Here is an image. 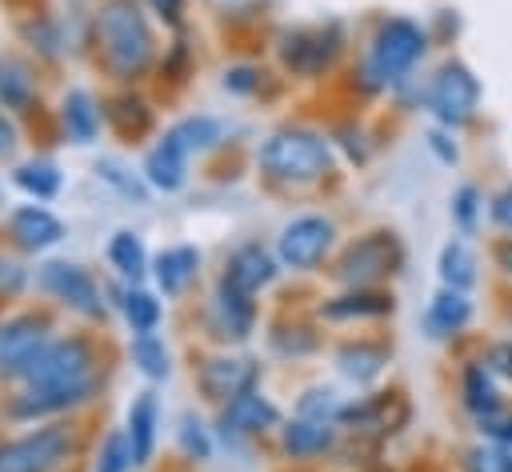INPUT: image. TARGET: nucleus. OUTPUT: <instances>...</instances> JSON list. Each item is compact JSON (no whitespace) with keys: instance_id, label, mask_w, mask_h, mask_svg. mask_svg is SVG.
Masks as SVG:
<instances>
[{"instance_id":"4468645a","label":"nucleus","mask_w":512,"mask_h":472,"mask_svg":"<svg viewBox=\"0 0 512 472\" xmlns=\"http://www.w3.org/2000/svg\"><path fill=\"white\" fill-rule=\"evenodd\" d=\"M224 280L252 296V292H260V288H268L276 280V260L260 244H240L224 264Z\"/></svg>"},{"instance_id":"f03ea898","label":"nucleus","mask_w":512,"mask_h":472,"mask_svg":"<svg viewBox=\"0 0 512 472\" xmlns=\"http://www.w3.org/2000/svg\"><path fill=\"white\" fill-rule=\"evenodd\" d=\"M104 64L116 76H140L152 60V32L132 0H112L96 20Z\"/></svg>"},{"instance_id":"e433bc0d","label":"nucleus","mask_w":512,"mask_h":472,"mask_svg":"<svg viewBox=\"0 0 512 472\" xmlns=\"http://www.w3.org/2000/svg\"><path fill=\"white\" fill-rule=\"evenodd\" d=\"M300 416H308V420H336L340 416V396L332 388H308L300 396Z\"/></svg>"},{"instance_id":"09e8293b","label":"nucleus","mask_w":512,"mask_h":472,"mask_svg":"<svg viewBox=\"0 0 512 472\" xmlns=\"http://www.w3.org/2000/svg\"><path fill=\"white\" fill-rule=\"evenodd\" d=\"M156 8H160V16H168V20H180V0H152Z\"/></svg>"},{"instance_id":"37998d69","label":"nucleus","mask_w":512,"mask_h":472,"mask_svg":"<svg viewBox=\"0 0 512 472\" xmlns=\"http://www.w3.org/2000/svg\"><path fill=\"white\" fill-rule=\"evenodd\" d=\"M488 368H492L496 376L512 380V340H500V344L488 348Z\"/></svg>"},{"instance_id":"a878e982","label":"nucleus","mask_w":512,"mask_h":472,"mask_svg":"<svg viewBox=\"0 0 512 472\" xmlns=\"http://www.w3.org/2000/svg\"><path fill=\"white\" fill-rule=\"evenodd\" d=\"M60 116H64V128H68V136H72L76 144L96 140V132H100V108H96V100H92L84 88H72V92L64 96Z\"/></svg>"},{"instance_id":"b1692460","label":"nucleus","mask_w":512,"mask_h":472,"mask_svg":"<svg viewBox=\"0 0 512 472\" xmlns=\"http://www.w3.org/2000/svg\"><path fill=\"white\" fill-rule=\"evenodd\" d=\"M332 436H336V424H332V420L296 416V420L280 432V448H284L288 456H320L324 448H332Z\"/></svg>"},{"instance_id":"9d476101","label":"nucleus","mask_w":512,"mask_h":472,"mask_svg":"<svg viewBox=\"0 0 512 472\" xmlns=\"http://www.w3.org/2000/svg\"><path fill=\"white\" fill-rule=\"evenodd\" d=\"M276 404L260 392V388H248V392H240V396H232V400H224V408H220V436L228 440H236V436H260L264 428H272L276 424Z\"/></svg>"},{"instance_id":"aec40b11","label":"nucleus","mask_w":512,"mask_h":472,"mask_svg":"<svg viewBox=\"0 0 512 472\" xmlns=\"http://www.w3.org/2000/svg\"><path fill=\"white\" fill-rule=\"evenodd\" d=\"M460 396H464V408L480 420L488 412H500V388H496V372L488 368V360H468L464 372H460Z\"/></svg>"},{"instance_id":"c756f323","label":"nucleus","mask_w":512,"mask_h":472,"mask_svg":"<svg viewBox=\"0 0 512 472\" xmlns=\"http://www.w3.org/2000/svg\"><path fill=\"white\" fill-rule=\"evenodd\" d=\"M12 180H16V188H24V192L36 196V200H48V196L60 192V172H56L52 160H24V164L12 172Z\"/></svg>"},{"instance_id":"79ce46f5","label":"nucleus","mask_w":512,"mask_h":472,"mask_svg":"<svg viewBox=\"0 0 512 472\" xmlns=\"http://www.w3.org/2000/svg\"><path fill=\"white\" fill-rule=\"evenodd\" d=\"M448 132H452V128H448ZM448 132H440V128H436V132H428V148L436 152V160H440V164H456V160H460V148L452 144V136H448Z\"/></svg>"},{"instance_id":"8fccbe9b","label":"nucleus","mask_w":512,"mask_h":472,"mask_svg":"<svg viewBox=\"0 0 512 472\" xmlns=\"http://www.w3.org/2000/svg\"><path fill=\"white\" fill-rule=\"evenodd\" d=\"M496 256H500L504 272H512V240H508V244H500V248H496Z\"/></svg>"},{"instance_id":"ea45409f","label":"nucleus","mask_w":512,"mask_h":472,"mask_svg":"<svg viewBox=\"0 0 512 472\" xmlns=\"http://www.w3.org/2000/svg\"><path fill=\"white\" fill-rule=\"evenodd\" d=\"M288 332H292V336H284V328H280V332H272V348H276L280 356H304V352H312V348H316V336H312L308 328H300V324H296V328H288Z\"/></svg>"},{"instance_id":"dca6fc26","label":"nucleus","mask_w":512,"mask_h":472,"mask_svg":"<svg viewBox=\"0 0 512 472\" xmlns=\"http://www.w3.org/2000/svg\"><path fill=\"white\" fill-rule=\"evenodd\" d=\"M144 180H148L152 188H160V192L184 188V180H188V152H184L168 132H164L160 144L148 148V156H144Z\"/></svg>"},{"instance_id":"0eeeda50","label":"nucleus","mask_w":512,"mask_h":472,"mask_svg":"<svg viewBox=\"0 0 512 472\" xmlns=\"http://www.w3.org/2000/svg\"><path fill=\"white\" fill-rule=\"evenodd\" d=\"M72 448V432L60 424H44L24 432L20 440L0 444V472H52Z\"/></svg>"},{"instance_id":"393cba45","label":"nucleus","mask_w":512,"mask_h":472,"mask_svg":"<svg viewBox=\"0 0 512 472\" xmlns=\"http://www.w3.org/2000/svg\"><path fill=\"white\" fill-rule=\"evenodd\" d=\"M392 312V296L372 292V288H352L328 304H320L324 320H364V316H388Z\"/></svg>"},{"instance_id":"7ed1b4c3","label":"nucleus","mask_w":512,"mask_h":472,"mask_svg":"<svg viewBox=\"0 0 512 472\" xmlns=\"http://www.w3.org/2000/svg\"><path fill=\"white\" fill-rule=\"evenodd\" d=\"M424 48H428V32L416 20H404V16L384 20L372 36L368 64H364L368 88H388L392 80H404L412 64L424 56Z\"/></svg>"},{"instance_id":"2f4dec72","label":"nucleus","mask_w":512,"mask_h":472,"mask_svg":"<svg viewBox=\"0 0 512 472\" xmlns=\"http://www.w3.org/2000/svg\"><path fill=\"white\" fill-rule=\"evenodd\" d=\"M124 316H128V324H132L136 336L156 332V324H160V300L152 292H144V288H128L124 292Z\"/></svg>"},{"instance_id":"1a4fd4ad","label":"nucleus","mask_w":512,"mask_h":472,"mask_svg":"<svg viewBox=\"0 0 512 472\" xmlns=\"http://www.w3.org/2000/svg\"><path fill=\"white\" fill-rule=\"evenodd\" d=\"M40 284H44V292H52L60 304H68V308L80 312V316H100V312H104L100 288H96V280H92L80 264L52 260V264L40 268Z\"/></svg>"},{"instance_id":"7c9ffc66","label":"nucleus","mask_w":512,"mask_h":472,"mask_svg":"<svg viewBox=\"0 0 512 472\" xmlns=\"http://www.w3.org/2000/svg\"><path fill=\"white\" fill-rule=\"evenodd\" d=\"M132 360H136V368L148 376V380H164L168 376V348H164V340L156 336V332H144V336H136L132 340Z\"/></svg>"},{"instance_id":"39448f33","label":"nucleus","mask_w":512,"mask_h":472,"mask_svg":"<svg viewBox=\"0 0 512 472\" xmlns=\"http://www.w3.org/2000/svg\"><path fill=\"white\" fill-rule=\"evenodd\" d=\"M428 108L444 128L468 124L480 108V80L472 76V68L460 64V60L440 64V72L428 84Z\"/></svg>"},{"instance_id":"423d86ee","label":"nucleus","mask_w":512,"mask_h":472,"mask_svg":"<svg viewBox=\"0 0 512 472\" xmlns=\"http://www.w3.org/2000/svg\"><path fill=\"white\" fill-rule=\"evenodd\" d=\"M20 376L28 380V388H36V384H80V380H92V348L80 336L48 340Z\"/></svg>"},{"instance_id":"a211bd4d","label":"nucleus","mask_w":512,"mask_h":472,"mask_svg":"<svg viewBox=\"0 0 512 472\" xmlns=\"http://www.w3.org/2000/svg\"><path fill=\"white\" fill-rule=\"evenodd\" d=\"M12 236H16V244H20V248L40 252V248L60 244L64 224H60L48 208H40V204H20V208L12 212Z\"/></svg>"},{"instance_id":"58836bf2","label":"nucleus","mask_w":512,"mask_h":472,"mask_svg":"<svg viewBox=\"0 0 512 472\" xmlns=\"http://www.w3.org/2000/svg\"><path fill=\"white\" fill-rule=\"evenodd\" d=\"M96 172H100V180H104V184H112V188H116V192H124L128 200H144L140 180H136L132 172H124L116 160H100V164H96Z\"/></svg>"},{"instance_id":"20e7f679","label":"nucleus","mask_w":512,"mask_h":472,"mask_svg":"<svg viewBox=\"0 0 512 472\" xmlns=\"http://www.w3.org/2000/svg\"><path fill=\"white\" fill-rule=\"evenodd\" d=\"M400 264H404L400 240L392 232H368L344 248V256L336 260V280H344L348 288H372L376 280L392 276Z\"/></svg>"},{"instance_id":"473e14b6","label":"nucleus","mask_w":512,"mask_h":472,"mask_svg":"<svg viewBox=\"0 0 512 472\" xmlns=\"http://www.w3.org/2000/svg\"><path fill=\"white\" fill-rule=\"evenodd\" d=\"M32 100V76L24 64L0 56V104L4 108H24Z\"/></svg>"},{"instance_id":"412c9836","label":"nucleus","mask_w":512,"mask_h":472,"mask_svg":"<svg viewBox=\"0 0 512 472\" xmlns=\"http://www.w3.org/2000/svg\"><path fill=\"white\" fill-rule=\"evenodd\" d=\"M196 268H200V252H196L192 244L164 248V252L152 260V276H156V284H160V292H164V296L184 292V288H188V280L196 276Z\"/></svg>"},{"instance_id":"de8ad7c7","label":"nucleus","mask_w":512,"mask_h":472,"mask_svg":"<svg viewBox=\"0 0 512 472\" xmlns=\"http://www.w3.org/2000/svg\"><path fill=\"white\" fill-rule=\"evenodd\" d=\"M492 444H500V448H504V456L512 460V416H508V424H504V428L492 436Z\"/></svg>"},{"instance_id":"a19ab883","label":"nucleus","mask_w":512,"mask_h":472,"mask_svg":"<svg viewBox=\"0 0 512 472\" xmlns=\"http://www.w3.org/2000/svg\"><path fill=\"white\" fill-rule=\"evenodd\" d=\"M488 216H492V224H496V228L512 232V184H504V188L488 200Z\"/></svg>"},{"instance_id":"f3484780","label":"nucleus","mask_w":512,"mask_h":472,"mask_svg":"<svg viewBox=\"0 0 512 472\" xmlns=\"http://www.w3.org/2000/svg\"><path fill=\"white\" fill-rule=\"evenodd\" d=\"M468 320H472V300H468V292H460V288H440V292L432 296L428 312H424V328H428V336H436V340H448V336L464 332Z\"/></svg>"},{"instance_id":"6ab92c4d","label":"nucleus","mask_w":512,"mask_h":472,"mask_svg":"<svg viewBox=\"0 0 512 472\" xmlns=\"http://www.w3.org/2000/svg\"><path fill=\"white\" fill-rule=\"evenodd\" d=\"M212 312H216V328L220 336H232V340H244L252 332V320H256V308H252V296L232 288L228 280L216 284V296H212Z\"/></svg>"},{"instance_id":"f704fd0d","label":"nucleus","mask_w":512,"mask_h":472,"mask_svg":"<svg viewBox=\"0 0 512 472\" xmlns=\"http://www.w3.org/2000/svg\"><path fill=\"white\" fill-rule=\"evenodd\" d=\"M464 472H512V460L500 444H472L464 452Z\"/></svg>"},{"instance_id":"c03bdc74","label":"nucleus","mask_w":512,"mask_h":472,"mask_svg":"<svg viewBox=\"0 0 512 472\" xmlns=\"http://www.w3.org/2000/svg\"><path fill=\"white\" fill-rule=\"evenodd\" d=\"M224 88H232V92H252V88H256V68H232V72H224Z\"/></svg>"},{"instance_id":"6e6552de","label":"nucleus","mask_w":512,"mask_h":472,"mask_svg":"<svg viewBox=\"0 0 512 472\" xmlns=\"http://www.w3.org/2000/svg\"><path fill=\"white\" fill-rule=\"evenodd\" d=\"M336 240V224L328 216H296L280 228V240H276V256L284 268H296V272H308L324 260V252L332 248Z\"/></svg>"},{"instance_id":"a18cd8bd","label":"nucleus","mask_w":512,"mask_h":472,"mask_svg":"<svg viewBox=\"0 0 512 472\" xmlns=\"http://www.w3.org/2000/svg\"><path fill=\"white\" fill-rule=\"evenodd\" d=\"M12 144H16V128H12V120L0 112V156H8Z\"/></svg>"},{"instance_id":"c9c22d12","label":"nucleus","mask_w":512,"mask_h":472,"mask_svg":"<svg viewBox=\"0 0 512 472\" xmlns=\"http://www.w3.org/2000/svg\"><path fill=\"white\" fill-rule=\"evenodd\" d=\"M452 220L460 232H472L476 220H480V188L476 184H460L452 192Z\"/></svg>"},{"instance_id":"ddd939ff","label":"nucleus","mask_w":512,"mask_h":472,"mask_svg":"<svg viewBox=\"0 0 512 472\" xmlns=\"http://www.w3.org/2000/svg\"><path fill=\"white\" fill-rule=\"evenodd\" d=\"M336 52H340V32L336 28H312V32L284 36V64L304 72V76H316L320 68H328Z\"/></svg>"},{"instance_id":"bb28decb","label":"nucleus","mask_w":512,"mask_h":472,"mask_svg":"<svg viewBox=\"0 0 512 472\" xmlns=\"http://www.w3.org/2000/svg\"><path fill=\"white\" fill-rule=\"evenodd\" d=\"M440 280H444V288H460V292H468L476 284V256L464 240H448L440 248Z\"/></svg>"},{"instance_id":"f257e3e1","label":"nucleus","mask_w":512,"mask_h":472,"mask_svg":"<svg viewBox=\"0 0 512 472\" xmlns=\"http://www.w3.org/2000/svg\"><path fill=\"white\" fill-rule=\"evenodd\" d=\"M256 164L276 184H312V180L328 176L332 144L312 128H276L260 144Z\"/></svg>"},{"instance_id":"49530a36","label":"nucleus","mask_w":512,"mask_h":472,"mask_svg":"<svg viewBox=\"0 0 512 472\" xmlns=\"http://www.w3.org/2000/svg\"><path fill=\"white\" fill-rule=\"evenodd\" d=\"M16 284H20V268L0 256V288H16Z\"/></svg>"},{"instance_id":"4c0bfd02","label":"nucleus","mask_w":512,"mask_h":472,"mask_svg":"<svg viewBox=\"0 0 512 472\" xmlns=\"http://www.w3.org/2000/svg\"><path fill=\"white\" fill-rule=\"evenodd\" d=\"M128 464H132V444H128V436H124V432L108 436V440H104V448H100L96 472H124Z\"/></svg>"},{"instance_id":"2eb2a0df","label":"nucleus","mask_w":512,"mask_h":472,"mask_svg":"<svg viewBox=\"0 0 512 472\" xmlns=\"http://www.w3.org/2000/svg\"><path fill=\"white\" fill-rule=\"evenodd\" d=\"M88 392H92V380H80V384H36V388H28L24 396H16L12 416H20V420L52 416V412H64V408L80 404Z\"/></svg>"},{"instance_id":"4be33fe9","label":"nucleus","mask_w":512,"mask_h":472,"mask_svg":"<svg viewBox=\"0 0 512 472\" xmlns=\"http://www.w3.org/2000/svg\"><path fill=\"white\" fill-rule=\"evenodd\" d=\"M156 420H160V404L152 392H140L128 408V444H132V464H148L152 456V444H156Z\"/></svg>"},{"instance_id":"5701e85b","label":"nucleus","mask_w":512,"mask_h":472,"mask_svg":"<svg viewBox=\"0 0 512 472\" xmlns=\"http://www.w3.org/2000/svg\"><path fill=\"white\" fill-rule=\"evenodd\" d=\"M388 364V348L372 344V340H352L336 352V368L352 380V384H372Z\"/></svg>"},{"instance_id":"cd10ccee","label":"nucleus","mask_w":512,"mask_h":472,"mask_svg":"<svg viewBox=\"0 0 512 472\" xmlns=\"http://www.w3.org/2000/svg\"><path fill=\"white\" fill-rule=\"evenodd\" d=\"M108 260H112V268H116L120 276H128V280H140V276L148 272V252H144L140 236L128 232V228H120V232L108 240Z\"/></svg>"},{"instance_id":"9b49d317","label":"nucleus","mask_w":512,"mask_h":472,"mask_svg":"<svg viewBox=\"0 0 512 472\" xmlns=\"http://www.w3.org/2000/svg\"><path fill=\"white\" fill-rule=\"evenodd\" d=\"M256 380H260V364L248 356H212L200 364V388L212 400H232L256 388Z\"/></svg>"},{"instance_id":"72a5a7b5","label":"nucleus","mask_w":512,"mask_h":472,"mask_svg":"<svg viewBox=\"0 0 512 472\" xmlns=\"http://www.w3.org/2000/svg\"><path fill=\"white\" fill-rule=\"evenodd\" d=\"M180 448H184V456L188 460H196V464H204L208 456H212V440H208V432H204V424L188 412V416H180Z\"/></svg>"},{"instance_id":"c85d7f7f","label":"nucleus","mask_w":512,"mask_h":472,"mask_svg":"<svg viewBox=\"0 0 512 472\" xmlns=\"http://www.w3.org/2000/svg\"><path fill=\"white\" fill-rule=\"evenodd\" d=\"M220 120H212V116H188V120H180V124H172L168 128V136L192 156V152H208L216 140H220Z\"/></svg>"},{"instance_id":"f8f14e48","label":"nucleus","mask_w":512,"mask_h":472,"mask_svg":"<svg viewBox=\"0 0 512 472\" xmlns=\"http://www.w3.org/2000/svg\"><path fill=\"white\" fill-rule=\"evenodd\" d=\"M48 344V324L44 316H16L12 324H4L0 332V372H24L36 352Z\"/></svg>"}]
</instances>
